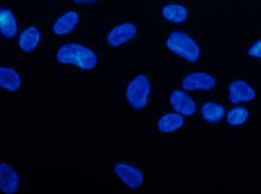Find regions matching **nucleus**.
<instances>
[{"label":"nucleus","mask_w":261,"mask_h":194,"mask_svg":"<svg viewBox=\"0 0 261 194\" xmlns=\"http://www.w3.org/2000/svg\"><path fill=\"white\" fill-rule=\"evenodd\" d=\"M56 59L61 64L73 65L86 72L92 71L98 63V57L94 50L76 42L60 46L56 52Z\"/></svg>","instance_id":"nucleus-1"},{"label":"nucleus","mask_w":261,"mask_h":194,"mask_svg":"<svg viewBox=\"0 0 261 194\" xmlns=\"http://www.w3.org/2000/svg\"><path fill=\"white\" fill-rule=\"evenodd\" d=\"M165 44L170 51L188 62L195 63L199 60L200 48L198 44L191 36L184 32H172L166 39Z\"/></svg>","instance_id":"nucleus-2"},{"label":"nucleus","mask_w":261,"mask_h":194,"mask_svg":"<svg viewBox=\"0 0 261 194\" xmlns=\"http://www.w3.org/2000/svg\"><path fill=\"white\" fill-rule=\"evenodd\" d=\"M151 93V84L145 75L136 76L128 84L125 95L126 100L132 108L142 110L148 103Z\"/></svg>","instance_id":"nucleus-3"},{"label":"nucleus","mask_w":261,"mask_h":194,"mask_svg":"<svg viewBox=\"0 0 261 194\" xmlns=\"http://www.w3.org/2000/svg\"><path fill=\"white\" fill-rule=\"evenodd\" d=\"M181 86L185 91H208L216 86V79L206 72H194L184 77Z\"/></svg>","instance_id":"nucleus-4"},{"label":"nucleus","mask_w":261,"mask_h":194,"mask_svg":"<svg viewBox=\"0 0 261 194\" xmlns=\"http://www.w3.org/2000/svg\"><path fill=\"white\" fill-rule=\"evenodd\" d=\"M114 173L124 182V184L130 189H137L144 183V176L143 172L128 163H117L114 166Z\"/></svg>","instance_id":"nucleus-5"},{"label":"nucleus","mask_w":261,"mask_h":194,"mask_svg":"<svg viewBox=\"0 0 261 194\" xmlns=\"http://www.w3.org/2000/svg\"><path fill=\"white\" fill-rule=\"evenodd\" d=\"M138 29L133 23H122L107 34L106 41L110 47L116 48L130 41L137 36Z\"/></svg>","instance_id":"nucleus-6"},{"label":"nucleus","mask_w":261,"mask_h":194,"mask_svg":"<svg viewBox=\"0 0 261 194\" xmlns=\"http://www.w3.org/2000/svg\"><path fill=\"white\" fill-rule=\"evenodd\" d=\"M170 104L177 113L183 116H193L196 112L195 100L187 92L180 90H174L171 92Z\"/></svg>","instance_id":"nucleus-7"},{"label":"nucleus","mask_w":261,"mask_h":194,"mask_svg":"<svg viewBox=\"0 0 261 194\" xmlns=\"http://www.w3.org/2000/svg\"><path fill=\"white\" fill-rule=\"evenodd\" d=\"M228 92L230 101L234 104L252 101L256 96L254 89L243 79L232 81L228 88Z\"/></svg>","instance_id":"nucleus-8"},{"label":"nucleus","mask_w":261,"mask_h":194,"mask_svg":"<svg viewBox=\"0 0 261 194\" xmlns=\"http://www.w3.org/2000/svg\"><path fill=\"white\" fill-rule=\"evenodd\" d=\"M19 186L20 178L15 169L7 163H0V190L3 193L13 194Z\"/></svg>","instance_id":"nucleus-9"},{"label":"nucleus","mask_w":261,"mask_h":194,"mask_svg":"<svg viewBox=\"0 0 261 194\" xmlns=\"http://www.w3.org/2000/svg\"><path fill=\"white\" fill-rule=\"evenodd\" d=\"M41 40V34L37 26L26 27L18 38V45L21 50L27 53L35 51L39 47Z\"/></svg>","instance_id":"nucleus-10"},{"label":"nucleus","mask_w":261,"mask_h":194,"mask_svg":"<svg viewBox=\"0 0 261 194\" xmlns=\"http://www.w3.org/2000/svg\"><path fill=\"white\" fill-rule=\"evenodd\" d=\"M80 17L76 11H68L61 15L53 24V33L56 36H65L72 33L78 26Z\"/></svg>","instance_id":"nucleus-11"},{"label":"nucleus","mask_w":261,"mask_h":194,"mask_svg":"<svg viewBox=\"0 0 261 194\" xmlns=\"http://www.w3.org/2000/svg\"><path fill=\"white\" fill-rule=\"evenodd\" d=\"M22 86V79L19 73L10 67H0V88L5 91L15 92Z\"/></svg>","instance_id":"nucleus-12"},{"label":"nucleus","mask_w":261,"mask_h":194,"mask_svg":"<svg viewBox=\"0 0 261 194\" xmlns=\"http://www.w3.org/2000/svg\"><path fill=\"white\" fill-rule=\"evenodd\" d=\"M18 33V23L13 12L7 8H0V34L5 39H13Z\"/></svg>","instance_id":"nucleus-13"},{"label":"nucleus","mask_w":261,"mask_h":194,"mask_svg":"<svg viewBox=\"0 0 261 194\" xmlns=\"http://www.w3.org/2000/svg\"><path fill=\"white\" fill-rule=\"evenodd\" d=\"M162 16L170 23L183 24L188 19L189 12L188 9L181 4L170 3L162 8Z\"/></svg>","instance_id":"nucleus-14"},{"label":"nucleus","mask_w":261,"mask_h":194,"mask_svg":"<svg viewBox=\"0 0 261 194\" xmlns=\"http://www.w3.org/2000/svg\"><path fill=\"white\" fill-rule=\"evenodd\" d=\"M185 124L183 116L179 113H169L161 117L157 122L158 130L163 133L175 132L181 129Z\"/></svg>","instance_id":"nucleus-15"},{"label":"nucleus","mask_w":261,"mask_h":194,"mask_svg":"<svg viewBox=\"0 0 261 194\" xmlns=\"http://www.w3.org/2000/svg\"><path fill=\"white\" fill-rule=\"evenodd\" d=\"M200 115L208 123H218L226 115L224 106L216 102H205L200 107Z\"/></svg>","instance_id":"nucleus-16"},{"label":"nucleus","mask_w":261,"mask_h":194,"mask_svg":"<svg viewBox=\"0 0 261 194\" xmlns=\"http://www.w3.org/2000/svg\"><path fill=\"white\" fill-rule=\"evenodd\" d=\"M248 115L249 113L246 107L236 106L227 113V123L233 127L242 126L248 121Z\"/></svg>","instance_id":"nucleus-17"},{"label":"nucleus","mask_w":261,"mask_h":194,"mask_svg":"<svg viewBox=\"0 0 261 194\" xmlns=\"http://www.w3.org/2000/svg\"><path fill=\"white\" fill-rule=\"evenodd\" d=\"M248 54L252 58H258L261 59V39L255 41L249 48Z\"/></svg>","instance_id":"nucleus-18"},{"label":"nucleus","mask_w":261,"mask_h":194,"mask_svg":"<svg viewBox=\"0 0 261 194\" xmlns=\"http://www.w3.org/2000/svg\"><path fill=\"white\" fill-rule=\"evenodd\" d=\"M72 1L75 3H78V4H92L98 0H72Z\"/></svg>","instance_id":"nucleus-19"}]
</instances>
